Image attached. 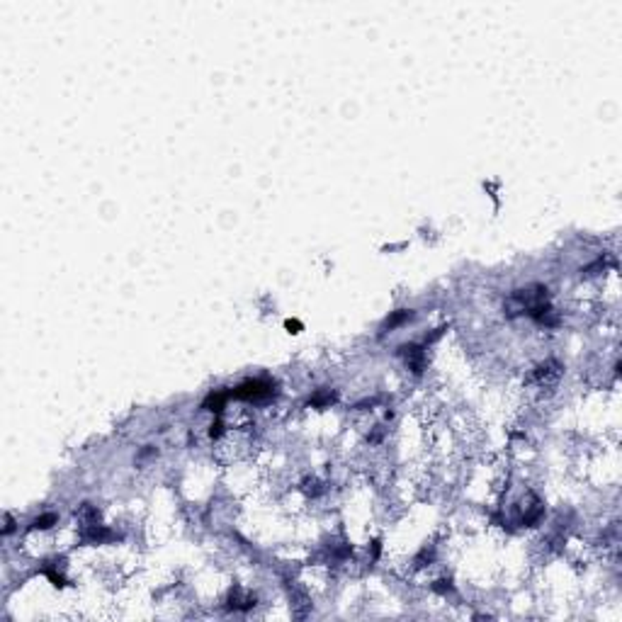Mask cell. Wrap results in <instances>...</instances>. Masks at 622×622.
Listing matches in <instances>:
<instances>
[{
	"label": "cell",
	"instance_id": "cell-1",
	"mask_svg": "<svg viewBox=\"0 0 622 622\" xmlns=\"http://www.w3.org/2000/svg\"><path fill=\"white\" fill-rule=\"evenodd\" d=\"M268 394H270V386L263 382H248V384H243V386H239V392H236L239 399H255V401Z\"/></svg>",
	"mask_w": 622,
	"mask_h": 622
},
{
	"label": "cell",
	"instance_id": "cell-2",
	"mask_svg": "<svg viewBox=\"0 0 622 622\" xmlns=\"http://www.w3.org/2000/svg\"><path fill=\"white\" fill-rule=\"evenodd\" d=\"M54 520H56L54 515H42V518L34 520V527H49V523H54Z\"/></svg>",
	"mask_w": 622,
	"mask_h": 622
}]
</instances>
